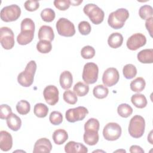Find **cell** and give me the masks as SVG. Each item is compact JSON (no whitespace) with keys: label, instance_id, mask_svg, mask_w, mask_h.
Listing matches in <instances>:
<instances>
[{"label":"cell","instance_id":"cell-5","mask_svg":"<svg viewBox=\"0 0 153 153\" xmlns=\"http://www.w3.org/2000/svg\"><path fill=\"white\" fill-rule=\"evenodd\" d=\"M83 11L94 25L101 23L105 16L104 11L94 4H87L84 7Z\"/></svg>","mask_w":153,"mask_h":153},{"label":"cell","instance_id":"cell-13","mask_svg":"<svg viewBox=\"0 0 153 153\" xmlns=\"http://www.w3.org/2000/svg\"><path fill=\"white\" fill-rule=\"evenodd\" d=\"M120 75L118 70L115 68L106 69L102 76V82L105 86L112 87L119 81Z\"/></svg>","mask_w":153,"mask_h":153},{"label":"cell","instance_id":"cell-45","mask_svg":"<svg viewBox=\"0 0 153 153\" xmlns=\"http://www.w3.org/2000/svg\"><path fill=\"white\" fill-rule=\"evenodd\" d=\"M130 152L131 153H144V150L138 145H131L130 148Z\"/></svg>","mask_w":153,"mask_h":153},{"label":"cell","instance_id":"cell-31","mask_svg":"<svg viewBox=\"0 0 153 153\" xmlns=\"http://www.w3.org/2000/svg\"><path fill=\"white\" fill-rule=\"evenodd\" d=\"M117 112L123 118H127L133 113V108L127 103H121L117 108Z\"/></svg>","mask_w":153,"mask_h":153},{"label":"cell","instance_id":"cell-6","mask_svg":"<svg viewBox=\"0 0 153 153\" xmlns=\"http://www.w3.org/2000/svg\"><path fill=\"white\" fill-rule=\"evenodd\" d=\"M99 68L98 66L93 62L85 64L83 68L82 78L87 84L95 83L98 79Z\"/></svg>","mask_w":153,"mask_h":153},{"label":"cell","instance_id":"cell-43","mask_svg":"<svg viewBox=\"0 0 153 153\" xmlns=\"http://www.w3.org/2000/svg\"><path fill=\"white\" fill-rule=\"evenodd\" d=\"M24 7L27 11H34L39 7V3L38 1H26L25 2Z\"/></svg>","mask_w":153,"mask_h":153},{"label":"cell","instance_id":"cell-46","mask_svg":"<svg viewBox=\"0 0 153 153\" xmlns=\"http://www.w3.org/2000/svg\"><path fill=\"white\" fill-rule=\"evenodd\" d=\"M82 2V0H72L71 1V4H72L74 6L76 5H79Z\"/></svg>","mask_w":153,"mask_h":153},{"label":"cell","instance_id":"cell-22","mask_svg":"<svg viewBox=\"0 0 153 153\" xmlns=\"http://www.w3.org/2000/svg\"><path fill=\"white\" fill-rule=\"evenodd\" d=\"M137 60L142 63H152L153 49H144L139 51L137 55Z\"/></svg>","mask_w":153,"mask_h":153},{"label":"cell","instance_id":"cell-16","mask_svg":"<svg viewBox=\"0 0 153 153\" xmlns=\"http://www.w3.org/2000/svg\"><path fill=\"white\" fill-rule=\"evenodd\" d=\"M13 146V138L7 131H0V148L2 151H10Z\"/></svg>","mask_w":153,"mask_h":153},{"label":"cell","instance_id":"cell-2","mask_svg":"<svg viewBox=\"0 0 153 153\" xmlns=\"http://www.w3.org/2000/svg\"><path fill=\"white\" fill-rule=\"evenodd\" d=\"M36 70V63L35 61L30 60L27 64L25 70L18 75V82L23 87H30L33 84Z\"/></svg>","mask_w":153,"mask_h":153},{"label":"cell","instance_id":"cell-26","mask_svg":"<svg viewBox=\"0 0 153 153\" xmlns=\"http://www.w3.org/2000/svg\"><path fill=\"white\" fill-rule=\"evenodd\" d=\"M146 85L145 79L142 77H137L133 80L130 84V89L134 92H141L142 91Z\"/></svg>","mask_w":153,"mask_h":153},{"label":"cell","instance_id":"cell-7","mask_svg":"<svg viewBox=\"0 0 153 153\" xmlns=\"http://www.w3.org/2000/svg\"><path fill=\"white\" fill-rule=\"evenodd\" d=\"M21 14V9L16 4H12L4 7L0 12L1 19L5 22L17 20Z\"/></svg>","mask_w":153,"mask_h":153},{"label":"cell","instance_id":"cell-23","mask_svg":"<svg viewBox=\"0 0 153 153\" xmlns=\"http://www.w3.org/2000/svg\"><path fill=\"white\" fill-rule=\"evenodd\" d=\"M123 42V36L118 32L111 33L108 39V44L111 48H117L121 46Z\"/></svg>","mask_w":153,"mask_h":153},{"label":"cell","instance_id":"cell-40","mask_svg":"<svg viewBox=\"0 0 153 153\" xmlns=\"http://www.w3.org/2000/svg\"><path fill=\"white\" fill-rule=\"evenodd\" d=\"M78 27L79 33L82 35H88L91 30V25L87 21H81L79 22Z\"/></svg>","mask_w":153,"mask_h":153},{"label":"cell","instance_id":"cell-42","mask_svg":"<svg viewBox=\"0 0 153 153\" xmlns=\"http://www.w3.org/2000/svg\"><path fill=\"white\" fill-rule=\"evenodd\" d=\"M12 113V109L10 106L6 104H2L0 106V118L2 120L7 119Z\"/></svg>","mask_w":153,"mask_h":153},{"label":"cell","instance_id":"cell-1","mask_svg":"<svg viewBox=\"0 0 153 153\" xmlns=\"http://www.w3.org/2000/svg\"><path fill=\"white\" fill-rule=\"evenodd\" d=\"M35 23L30 18L24 19L20 24V33L17 36V41L22 45H27L33 39Z\"/></svg>","mask_w":153,"mask_h":153},{"label":"cell","instance_id":"cell-19","mask_svg":"<svg viewBox=\"0 0 153 153\" xmlns=\"http://www.w3.org/2000/svg\"><path fill=\"white\" fill-rule=\"evenodd\" d=\"M59 82L61 87L65 90H68L72 85L73 77L71 72L65 71L60 75Z\"/></svg>","mask_w":153,"mask_h":153},{"label":"cell","instance_id":"cell-28","mask_svg":"<svg viewBox=\"0 0 153 153\" xmlns=\"http://www.w3.org/2000/svg\"><path fill=\"white\" fill-rule=\"evenodd\" d=\"M34 114L38 118L45 117L48 112V106L42 103H36L33 108Z\"/></svg>","mask_w":153,"mask_h":153},{"label":"cell","instance_id":"cell-9","mask_svg":"<svg viewBox=\"0 0 153 153\" xmlns=\"http://www.w3.org/2000/svg\"><path fill=\"white\" fill-rule=\"evenodd\" d=\"M122 130L121 126L117 123H109L103 128V136L104 138L109 141H114L120 138Z\"/></svg>","mask_w":153,"mask_h":153},{"label":"cell","instance_id":"cell-44","mask_svg":"<svg viewBox=\"0 0 153 153\" xmlns=\"http://www.w3.org/2000/svg\"><path fill=\"white\" fill-rule=\"evenodd\" d=\"M152 20L153 17H151L148 19L146 20L145 22V27L147 29V30L149 32V35L151 36H152Z\"/></svg>","mask_w":153,"mask_h":153},{"label":"cell","instance_id":"cell-15","mask_svg":"<svg viewBox=\"0 0 153 153\" xmlns=\"http://www.w3.org/2000/svg\"><path fill=\"white\" fill-rule=\"evenodd\" d=\"M52 149V145L49 139L45 137L41 138L36 140L34 145L33 152H50Z\"/></svg>","mask_w":153,"mask_h":153},{"label":"cell","instance_id":"cell-4","mask_svg":"<svg viewBox=\"0 0 153 153\" xmlns=\"http://www.w3.org/2000/svg\"><path fill=\"white\" fill-rule=\"evenodd\" d=\"M145 121L143 117L136 115L133 117L129 123L128 133L134 138L142 137L145 132Z\"/></svg>","mask_w":153,"mask_h":153},{"label":"cell","instance_id":"cell-8","mask_svg":"<svg viewBox=\"0 0 153 153\" xmlns=\"http://www.w3.org/2000/svg\"><path fill=\"white\" fill-rule=\"evenodd\" d=\"M56 27L58 33L61 36L71 37L75 33L74 23L66 18H60L56 22Z\"/></svg>","mask_w":153,"mask_h":153},{"label":"cell","instance_id":"cell-37","mask_svg":"<svg viewBox=\"0 0 153 153\" xmlns=\"http://www.w3.org/2000/svg\"><path fill=\"white\" fill-rule=\"evenodd\" d=\"M100 128L99 121L94 118H91L85 123L84 130H94L99 131Z\"/></svg>","mask_w":153,"mask_h":153},{"label":"cell","instance_id":"cell-47","mask_svg":"<svg viewBox=\"0 0 153 153\" xmlns=\"http://www.w3.org/2000/svg\"><path fill=\"white\" fill-rule=\"evenodd\" d=\"M152 131H151L149 136H148V140L151 144H153L152 143Z\"/></svg>","mask_w":153,"mask_h":153},{"label":"cell","instance_id":"cell-17","mask_svg":"<svg viewBox=\"0 0 153 153\" xmlns=\"http://www.w3.org/2000/svg\"><path fill=\"white\" fill-rule=\"evenodd\" d=\"M65 151L67 153H87L88 149L85 145L81 143L70 141L65 146Z\"/></svg>","mask_w":153,"mask_h":153},{"label":"cell","instance_id":"cell-24","mask_svg":"<svg viewBox=\"0 0 153 153\" xmlns=\"http://www.w3.org/2000/svg\"><path fill=\"white\" fill-rule=\"evenodd\" d=\"M54 142L56 145H62L68 139V134L64 129L59 128L56 130L52 135Z\"/></svg>","mask_w":153,"mask_h":153},{"label":"cell","instance_id":"cell-29","mask_svg":"<svg viewBox=\"0 0 153 153\" xmlns=\"http://www.w3.org/2000/svg\"><path fill=\"white\" fill-rule=\"evenodd\" d=\"M74 91L76 96L82 97L88 93L89 86L82 82H78L74 86Z\"/></svg>","mask_w":153,"mask_h":153},{"label":"cell","instance_id":"cell-3","mask_svg":"<svg viewBox=\"0 0 153 153\" xmlns=\"http://www.w3.org/2000/svg\"><path fill=\"white\" fill-rule=\"evenodd\" d=\"M129 17V13L126 8H118L110 13L108 19V25L113 29L122 28Z\"/></svg>","mask_w":153,"mask_h":153},{"label":"cell","instance_id":"cell-36","mask_svg":"<svg viewBox=\"0 0 153 153\" xmlns=\"http://www.w3.org/2000/svg\"><path fill=\"white\" fill-rule=\"evenodd\" d=\"M63 98L65 102L70 105H75L78 100L76 94L72 90H67L63 93Z\"/></svg>","mask_w":153,"mask_h":153},{"label":"cell","instance_id":"cell-33","mask_svg":"<svg viewBox=\"0 0 153 153\" xmlns=\"http://www.w3.org/2000/svg\"><path fill=\"white\" fill-rule=\"evenodd\" d=\"M139 15L143 20H146L153 15V9L151 5H144L140 7L139 10Z\"/></svg>","mask_w":153,"mask_h":153},{"label":"cell","instance_id":"cell-32","mask_svg":"<svg viewBox=\"0 0 153 153\" xmlns=\"http://www.w3.org/2000/svg\"><path fill=\"white\" fill-rule=\"evenodd\" d=\"M16 110L20 115H26L30 110V105L26 100H21L16 105Z\"/></svg>","mask_w":153,"mask_h":153},{"label":"cell","instance_id":"cell-35","mask_svg":"<svg viewBox=\"0 0 153 153\" xmlns=\"http://www.w3.org/2000/svg\"><path fill=\"white\" fill-rule=\"evenodd\" d=\"M56 14L53 10L50 8L44 9L41 13V17L43 21L45 22H51L54 20Z\"/></svg>","mask_w":153,"mask_h":153},{"label":"cell","instance_id":"cell-11","mask_svg":"<svg viewBox=\"0 0 153 153\" xmlns=\"http://www.w3.org/2000/svg\"><path fill=\"white\" fill-rule=\"evenodd\" d=\"M88 114V109L84 106H78L74 108H70L65 113V118L69 123L83 120Z\"/></svg>","mask_w":153,"mask_h":153},{"label":"cell","instance_id":"cell-38","mask_svg":"<svg viewBox=\"0 0 153 153\" xmlns=\"http://www.w3.org/2000/svg\"><path fill=\"white\" fill-rule=\"evenodd\" d=\"M81 55L85 59H92L95 55V50L90 45L84 46L81 50Z\"/></svg>","mask_w":153,"mask_h":153},{"label":"cell","instance_id":"cell-48","mask_svg":"<svg viewBox=\"0 0 153 153\" xmlns=\"http://www.w3.org/2000/svg\"><path fill=\"white\" fill-rule=\"evenodd\" d=\"M126 152V151L124 149H121V150H117L114 151V152Z\"/></svg>","mask_w":153,"mask_h":153},{"label":"cell","instance_id":"cell-34","mask_svg":"<svg viewBox=\"0 0 153 153\" xmlns=\"http://www.w3.org/2000/svg\"><path fill=\"white\" fill-rule=\"evenodd\" d=\"M36 49L39 53L46 54L51 50L52 45L48 41L40 40L36 44Z\"/></svg>","mask_w":153,"mask_h":153},{"label":"cell","instance_id":"cell-41","mask_svg":"<svg viewBox=\"0 0 153 153\" xmlns=\"http://www.w3.org/2000/svg\"><path fill=\"white\" fill-rule=\"evenodd\" d=\"M53 3L56 8L60 11L66 10L71 5V1L69 0H55Z\"/></svg>","mask_w":153,"mask_h":153},{"label":"cell","instance_id":"cell-27","mask_svg":"<svg viewBox=\"0 0 153 153\" xmlns=\"http://www.w3.org/2000/svg\"><path fill=\"white\" fill-rule=\"evenodd\" d=\"M93 93L95 97L102 99L107 97L109 93V90L105 85L99 84L94 87Z\"/></svg>","mask_w":153,"mask_h":153},{"label":"cell","instance_id":"cell-30","mask_svg":"<svg viewBox=\"0 0 153 153\" xmlns=\"http://www.w3.org/2000/svg\"><path fill=\"white\" fill-rule=\"evenodd\" d=\"M123 73L126 79H130L136 75L137 69L136 66L132 64H127L123 67Z\"/></svg>","mask_w":153,"mask_h":153},{"label":"cell","instance_id":"cell-14","mask_svg":"<svg viewBox=\"0 0 153 153\" xmlns=\"http://www.w3.org/2000/svg\"><path fill=\"white\" fill-rule=\"evenodd\" d=\"M59 90L54 85H49L45 87L43 96L45 102L50 105L54 106L59 101Z\"/></svg>","mask_w":153,"mask_h":153},{"label":"cell","instance_id":"cell-25","mask_svg":"<svg viewBox=\"0 0 153 153\" xmlns=\"http://www.w3.org/2000/svg\"><path fill=\"white\" fill-rule=\"evenodd\" d=\"M131 103L137 108H143L147 105V100L146 97L140 93L133 94L131 97Z\"/></svg>","mask_w":153,"mask_h":153},{"label":"cell","instance_id":"cell-39","mask_svg":"<svg viewBox=\"0 0 153 153\" xmlns=\"http://www.w3.org/2000/svg\"><path fill=\"white\" fill-rule=\"evenodd\" d=\"M49 120L52 124L57 126L62 123L63 115L60 112L54 111L51 112L49 117Z\"/></svg>","mask_w":153,"mask_h":153},{"label":"cell","instance_id":"cell-21","mask_svg":"<svg viewBox=\"0 0 153 153\" xmlns=\"http://www.w3.org/2000/svg\"><path fill=\"white\" fill-rule=\"evenodd\" d=\"M99 136L97 131L94 130H85L83 135L84 142L90 145H95L99 141Z\"/></svg>","mask_w":153,"mask_h":153},{"label":"cell","instance_id":"cell-10","mask_svg":"<svg viewBox=\"0 0 153 153\" xmlns=\"http://www.w3.org/2000/svg\"><path fill=\"white\" fill-rule=\"evenodd\" d=\"M0 42L2 47L5 50H10L14 47L15 44L14 35L10 27L5 26L1 27Z\"/></svg>","mask_w":153,"mask_h":153},{"label":"cell","instance_id":"cell-18","mask_svg":"<svg viewBox=\"0 0 153 153\" xmlns=\"http://www.w3.org/2000/svg\"><path fill=\"white\" fill-rule=\"evenodd\" d=\"M38 36L39 40H47L51 42L54 39V33L51 26L43 25L39 28Z\"/></svg>","mask_w":153,"mask_h":153},{"label":"cell","instance_id":"cell-12","mask_svg":"<svg viewBox=\"0 0 153 153\" xmlns=\"http://www.w3.org/2000/svg\"><path fill=\"white\" fill-rule=\"evenodd\" d=\"M146 36L141 33H136L130 36L126 42L127 48L132 51H135L146 44Z\"/></svg>","mask_w":153,"mask_h":153},{"label":"cell","instance_id":"cell-20","mask_svg":"<svg viewBox=\"0 0 153 153\" xmlns=\"http://www.w3.org/2000/svg\"><path fill=\"white\" fill-rule=\"evenodd\" d=\"M7 124L10 129L13 131H18L22 126V120L19 117L14 113H11L6 119Z\"/></svg>","mask_w":153,"mask_h":153}]
</instances>
